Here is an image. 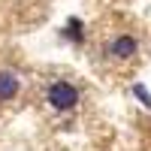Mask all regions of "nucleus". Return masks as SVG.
I'll use <instances>...</instances> for the list:
<instances>
[{
    "label": "nucleus",
    "mask_w": 151,
    "mask_h": 151,
    "mask_svg": "<svg viewBox=\"0 0 151 151\" xmlns=\"http://www.w3.org/2000/svg\"><path fill=\"white\" fill-rule=\"evenodd\" d=\"M18 91H21V79H18V73H12V70H0V103L15 100Z\"/></svg>",
    "instance_id": "7ed1b4c3"
},
{
    "label": "nucleus",
    "mask_w": 151,
    "mask_h": 151,
    "mask_svg": "<svg viewBox=\"0 0 151 151\" xmlns=\"http://www.w3.org/2000/svg\"><path fill=\"white\" fill-rule=\"evenodd\" d=\"M45 100L55 112H70L79 106V88L70 85V82H52L45 91Z\"/></svg>",
    "instance_id": "f257e3e1"
},
{
    "label": "nucleus",
    "mask_w": 151,
    "mask_h": 151,
    "mask_svg": "<svg viewBox=\"0 0 151 151\" xmlns=\"http://www.w3.org/2000/svg\"><path fill=\"white\" fill-rule=\"evenodd\" d=\"M133 94H136V97H142V100H145V106L151 109V97H148V91H145L142 85H136V88H133Z\"/></svg>",
    "instance_id": "20e7f679"
},
{
    "label": "nucleus",
    "mask_w": 151,
    "mask_h": 151,
    "mask_svg": "<svg viewBox=\"0 0 151 151\" xmlns=\"http://www.w3.org/2000/svg\"><path fill=\"white\" fill-rule=\"evenodd\" d=\"M136 52H139V40H136V36H127V33L115 36V40H112V45H109V55L118 58V60H130Z\"/></svg>",
    "instance_id": "f03ea898"
}]
</instances>
